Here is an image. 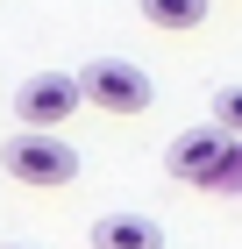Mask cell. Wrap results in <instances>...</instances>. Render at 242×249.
Returning <instances> with one entry per match:
<instances>
[{"instance_id":"6da1fadb","label":"cell","mask_w":242,"mask_h":249,"mask_svg":"<svg viewBox=\"0 0 242 249\" xmlns=\"http://www.w3.org/2000/svg\"><path fill=\"white\" fill-rule=\"evenodd\" d=\"M0 164H7V178H21V185H72L78 178V150L64 142V135H43V128H15L7 135V150H0Z\"/></svg>"},{"instance_id":"7a4b0ae2","label":"cell","mask_w":242,"mask_h":249,"mask_svg":"<svg viewBox=\"0 0 242 249\" xmlns=\"http://www.w3.org/2000/svg\"><path fill=\"white\" fill-rule=\"evenodd\" d=\"M228 164H235V135H221L214 121L171 135V150H164V171L178 178V185H200V192L228 185Z\"/></svg>"},{"instance_id":"3957f363","label":"cell","mask_w":242,"mask_h":249,"mask_svg":"<svg viewBox=\"0 0 242 249\" xmlns=\"http://www.w3.org/2000/svg\"><path fill=\"white\" fill-rule=\"evenodd\" d=\"M78 107H86L78 71H36V78H21V93H15V121L21 128H43V135H57Z\"/></svg>"},{"instance_id":"277c9868","label":"cell","mask_w":242,"mask_h":249,"mask_svg":"<svg viewBox=\"0 0 242 249\" xmlns=\"http://www.w3.org/2000/svg\"><path fill=\"white\" fill-rule=\"evenodd\" d=\"M78 86H86V107H107V114H143L149 107V71L129 64V57L78 64Z\"/></svg>"},{"instance_id":"5b68a950","label":"cell","mask_w":242,"mask_h":249,"mask_svg":"<svg viewBox=\"0 0 242 249\" xmlns=\"http://www.w3.org/2000/svg\"><path fill=\"white\" fill-rule=\"evenodd\" d=\"M93 249H164V242H157V221L143 213H107L93 221Z\"/></svg>"},{"instance_id":"8992f818","label":"cell","mask_w":242,"mask_h":249,"mask_svg":"<svg viewBox=\"0 0 242 249\" xmlns=\"http://www.w3.org/2000/svg\"><path fill=\"white\" fill-rule=\"evenodd\" d=\"M135 7H143L149 29H200L214 0H135Z\"/></svg>"},{"instance_id":"52a82bcc","label":"cell","mask_w":242,"mask_h":249,"mask_svg":"<svg viewBox=\"0 0 242 249\" xmlns=\"http://www.w3.org/2000/svg\"><path fill=\"white\" fill-rule=\"evenodd\" d=\"M214 128L242 142V86H221V93H214Z\"/></svg>"}]
</instances>
